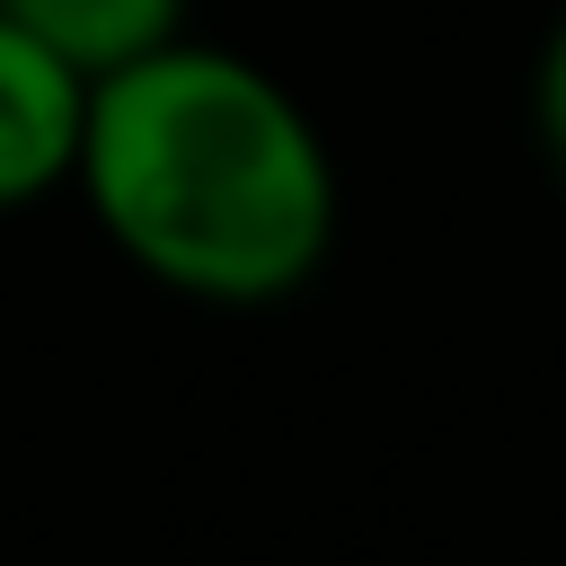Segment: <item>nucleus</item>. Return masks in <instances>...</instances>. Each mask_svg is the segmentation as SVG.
<instances>
[{
	"mask_svg": "<svg viewBox=\"0 0 566 566\" xmlns=\"http://www.w3.org/2000/svg\"><path fill=\"white\" fill-rule=\"evenodd\" d=\"M531 150L548 168V186L566 195V9L539 27V53H531Z\"/></svg>",
	"mask_w": 566,
	"mask_h": 566,
	"instance_id": "obj_4",
	"label": "nucleus"
},
{
	"mask_svg": "<svg viewBox=\"0 0 566 566\" xmlns=\"http://www.w3.org/2000/svg\"><path fill=\"white\" fill-rule=\"evenodd\" d=\"M0 18L18 35H35L53 62H71L80 80L186 35V0H0Z\"/></svg>",
	"mask_w": 566,
	"mask_h": 566,
	"instance_id": "obj_3",
	"label": "nucleus"
},
{
	"mask_svg": "<svg viewBox=\"0 0 566 566\" xmlns=\"http://www.w3.org/2000/svg\"><path fill=\"white\" fill-rule=\"evenodd\" d=\"M80 106H88V80L0 18V221L71 195Z\"/></svg>",
	"mask_w": 566,
	"mask_h": 566,
	"instance_id": "obj_2",
	"label": "nucleus"
},
{
	"mask_svg": "<svg viewBox=\"0 0 566 566\" xmlns=\"http://www.w3.org/2000/svg\"><path fill=\"white\" fill-rule=\"evenodd\" d=\"M71 195L142 283L195 310L301 301L345 221V177L301 88L203 35L88 80Z\"/></svg>",
	"mask_w": 566,
	"mask_h": 566,
	"instance_id": "obj_1",
	"label": "nucleus"
}]
</instances>
